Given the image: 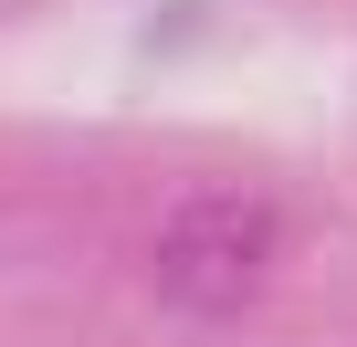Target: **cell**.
I'll return each mask as SVG.
<instances>
[{"label": "cell", "instance_id": "1", "mask_svg": "<svg viewBox=\"0 0 357 347\" xmlns=\"http://www.w3.org/2000/svg\"><path fill=\"white\" fill-rule=\"evenodd\" d=\"M263 253H273V221L252 200H190L158 242V295L190 305V316H221L263 284Z\"/></svg>", "mask_w": 357, "mask_h": 347}]
</instances>
